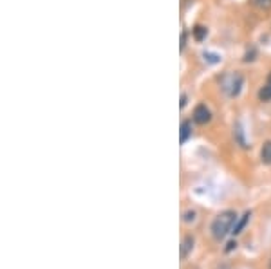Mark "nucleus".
Instances as JSON below:
<instances>
[{
    "label": "nucleus",
    "mask_w": 271,
    "mask_h": 269,
    "mask_svg": "<svg viewBox=\"0 0 271 269\" xmlns=\"http://www.w3.org/2000/svg\"><path fill=\"white\" fill-rule=\"evenodd\" d=\"M237 221V213L233 209H226V211H221L215 219H213L212 226H210V231H212V237L217 242L226 239V235L231 233V228L235 226Z\"/></svg>",
    "instance_id": "nucleus-1"
},
{
    "label": "nucleus",
    "mask_w": 271,
    "mask_h": 269,
    "mask_svg": "<svg viewBox=\"0 0 271 269\" xmlns=\"http://www.w3.org/2000/svg\"><path fill=\"white\" fill-rule=\"evenodd\" d=\"M192 120H194L197 125H208V123L212 121V112H210V108H208L204 103H199V105L194 108Z\"/></svg>",
    "instance_id": "nucleus-2"
},
{
    "label": "nucleus",
    "mask_w": 271,
    "mask_h": 269,
    "mask_svg": "<svg viewBox=\"0 0 271 269\" xmlns=\"http://www.w3.org/2000/svg\"><path fill=\"white\" fill-rule=\"evenodd\" d=\"M242 85H244V78H242V74L235 72V74L231 76V83H230V96L231 98H237V96L241 94Z\"/></svg>",
    "instance_id": "nucleus-3"
},
{
    "label": "nucleus",
    "mask_w": 271,
    "mask_h": 269,
    "mask_svg": "<svg viewBox=\"0 0 271 269\" xmlns=\"http://www.w3.org/2000/svg\"><path fill=\"white\" fill-rule=\"evenodd\" d=\"M194 244H195V237L192 233L184 235L183 242H181V258H186L192 253V249H194Z\"/></svg>",
    "instance_id": "nucleus-4"
},
{
    "label": "nucleus",
    "mask_w": 271,
    "mask_h": 269,
    "mask_svg": "<svg viewBox=\"0 0 271 269\" xmlns=\"http://www.w3.org/2000/svg\"><path fill=\"white\" fill-rule=\"evenodd\" d=\"M259 100L260 102H270L271 100V72L268 74V80H266L264 87L259 90Z\"/></svg>",
    "instance_id": "nucleus-5"
},
{
    "label": "nucleus",
    "mask_w": 271,
    "mask_h": 269,
    "mask_svg": "<svg viewBox=\"0 0 271 269\" xmlns=\"http://www.w3.org/2000/svg\"><path fill=\"white\" fill-rule=\"evenodd\" d=\"M249 217H251V211H246L244 215L237 221V224L233 226V229H231V233L233 235H241L242 233V229H244V226L248 224V221H249Z\"/></svg>",
    "instance_id": "nucleus-6"
},
{
    "label": "nucleus",
    "mask_w": 271,
    "mask_h": 269,
    "mask_svg": "<svg viewBox=\"0 0 271 269\" xmlns=\"http://www.w3.org/2000/svg\"><path fill=\"white\" fill-rule=\"evenodd\" d=\"M190 136H192V121L190 120H184L183 123H181V143H186L190 139Z\"/></svg>",
    "instance_id": "nucleus-7"
},
{
    "label": "nucleus",
    "mask_w": 271,
    "mask_h": 269,
    "mask_svg": "<svg viewBox=\"0 0 271 269\" xmlns=\"http://www.w3.org/2000/svg\"><path fill=\"white\" fill-rule=\"evenodd\" d=\"M260 159L266 165H271V141H266L262 145V150H260Z\"/></svg>",
    "instance_id": "nucleus-8"
},
{
    "label": "nucleus",
    "mask_w": 271,
    "mask_h": 269,
    "mask_svg": "<svg viewBox=\"0 0 271 269\" xmlns=\"http://www.w3.org/2000/svg\"><path fill=\"white\" fill-rule=\"evenodd\" d=\"M192 35H194V40L203 42V40L208 36V29L204 27V25H195L194 29H192Z\"/></svg>",
    "instance_id": "nucleus-9"
},
{
    "label": "nucleus",
    "mask_w": 271,
    "mask_h": 269,
    "mask_svg": "<svg viewBox=\"0 0 271 269\" xmlns=\"http://www.w3.org/2000/svg\"><path fill=\"white\" fill-rule=\"evenodd\" d=\"M249 2H251L257 9H260V11H268V9H271V0H249Z\"/></svg>",
    "instance_id": "nucleus-10"
},
{
    "label": "nucleus",
    "mask_w": 271,
    "mask_h": 269,
    "mask_svg": "<svg viewBox=\"0 0 271 269\" xmlns=\"http://www.w3.org/2000/svg\"><path fill=\"white\" fill-rule=\"evenodd\" d=\"M195 219H197V213H195L194 209H190V211H186L183 215V221L186 222V224H190V222H195Z\"/></svg>",
    "instance_id": "nucleus-11"
},
{
    "label": "nucleus",
    "mask_w": 271,
    "mask_h": 269,
    "mask_svg": "<svg viewBox=\"0 0 271 269\" xmlns=\"http://www.w3.org/2000/svg\"><path fill=\"white\" fill-rule=\"evenodd\" d=\"M184 47H186V31H183V33H181V42H179V49H181V51H184Z\"/></svg>",
    "instance_id": "nucleus-12"
},
{
    "label": "nucleus",
    "mask_w": 271,
    "mask_h": 269,
    "mask_svg": "<svg viewBox=\"0 0 271 269\" xmlns=\"http://www.w3.org/2000/svg\"><path fill=\"white\" fill-rule=\"evenodd\" d=\"M186 103H188V96H186V94H181V103H179V107L184 108V107H186Z\"/></svg>",
    "instance_id": "nucleus-13"
},
{
    "label": "nucleus",
    "mask_w": 271,
    "mask_h": 269,
    "mask_svg": "<svg viewBox=\"0 0 271 269\" xmlns=\"http://www.w3.org/2000/svg\"><path fill=\"white\" fill-rule=\"evenodd\" d=\"M235 248H237V242H235V240H231V242H228V248H226V253L233 251Z\"/></svg>",
    "instance_id": "nucleus-14"
}]
</instances>
